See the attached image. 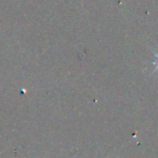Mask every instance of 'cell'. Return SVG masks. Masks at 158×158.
<instances>
[{
  "instance_id": "1",
  "label": "cell",
  "mask_w": 158,
  "mask_h": 158,
  "mask_svg": "<svg viewBox=\"0 0 158 158\" xmlns=\"http://www.w3.org/2000/svg\"><path fill=\"white\" fill-rule=\"evenodd\" d=\"M153 55H154V60L152 61V64L154 66V70H153L152 73H158V53L153 51Z\"/></svg>"
}]
</instances>
